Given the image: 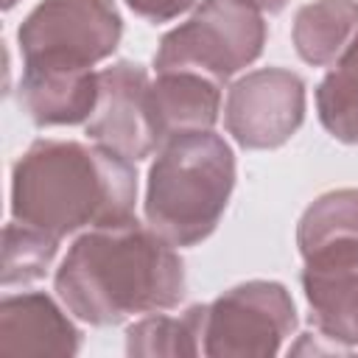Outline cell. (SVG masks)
<instances>
[{
  "instance_id": "6da1fadb",
  "label": "cell",
  "mask_w": 358,
  "mask_h": 358,
  "mask_svg": "<svg viewBox=\"0 0 358 358\" xmlns=\"http://www.w3.org/2000/svg\"><path fill=\"white\" fill-rule=\"evenodd\" d=\"M53 288L76 319L109 327L176 308L185 296V263L162 235L131 215L81 232L56 268Z\"/></svg>"
},
{
  "instance_id": "7a4b0ae2",
  "label": "cell",
  "mask_w": 358,
  "mask_h": 358,
  "mask_svg": "<svg viewBox=\"0 0 358 358\" xmlns=\"http://www.w3.org/2000/svg\"><path fill=\"white\" fill-rule=\"evenodd\" d=\"M134 162L103 145L34 140L11 168V215L53 238L134 215Z\"/></svg>"
},
{
  "instance_id": "3957f363",
  "label": "cell",
  "mask_w": 358,
  "mask_h": 358,
  "mask_svg": "<svg viewBox=\"0 0 358 358\" xmlns=\"http://www.w3.org/2000/svg\"><path fill=\"white\" fill-rule=\"evenodd\" d=\"M235 187V154L215 131L168 140L148 168L145 221L171 246H196L218 227Z\"/></svg>"
},
{
  "instance_id": "277c9868",
  "label": "cell",
  "mask_w": 358,
  "mask_h": 358,
  "mask_svg": "<svg viewBox=\"0 0 358 358\" xmlns=\"http://www.w3.org/2000/svg\"><path fill=\"white\" fill-rule=\"evenodd\" d=\"M266 36V20L249 3L201 0L182 25L159 39L154 67L157 73H201L224 84L263 53Z\"/></svg>"
},
{
  "instance_id": "5b68a950",
  "label": "cell",
  "mask_w": 358,
  "mask_h": 358,
  "mask_svg": "<svg viewBox=\"0 0 358 358\" xmlns=\"http://www.w3.org/2000/svg\"><path fill=\"white\" fill-rule=\"evenodd\" d=\"M123 36L115 0H42L17 28L22 64L84 67L109 59Z\"/></svg>"
},
{
  "instance_id": "8992f818",
  "label": "cell",
  "mask_w": 358,
  "mask_h": 358,
  "mask_svg": "<svg viewBox=\"0 0 358 358\" xmlns=\"http://www.w3.org/2000/svg\"><path fill=\"white\" fill-rule=\"evenodd\" d=\"M296 327V308L282 282L249 280L207 305L204 355L268 358Z\"/></svg>"
},
{
  "instance_id": "52a82bcc",
  "label": "cell",
  "mask_w": 358,
  "mask_h": 358,
  "mask_svg": "<svg viewBox=\"0 0 358 358\" xmlns=\"http://www.w3.org/2000/svg\"><path fill=\"white\" fill-rule=\"evenodd\" d=\"M302 120L305 81L285 67L252 70L227 92L224 126L243 148H280L296 134Z\"/></svg>"
},
{
  "instance_id": "ba28073f",
  "label": "cell",
  "mask_w": 358,
  "mask_h": 358,
  "mask_svg": "<svg viewBox=\"0 0 358 358\" xmlns=\"http://www.w3.org/2000/svg\"><path fill=\"white\" fill-rule=\"evenodd\" d=\"M151 78L137 62H115L98 73V103L84 123L92 143L117 151L120 157L137 162L159 148L151 106H148Z\"/></svg>"
},
{
  "instance_id": "9c48e42d",
  "label": "cell",
  "mask_w": 358,
  "mask_h": 358,
  "mask_svg": "<svg viewBox=\"0 0 358 358\" xmlns=\"http://www.w3.org/2000/svg\"><path fill=\"white\" fill-rule=\"evenodd\" d=\"M302 291L310 308V322L344 350L358 347V246L319 252L305 257Z\"/></svg>"
},
{
  "instance_id": "30bf717a",
  "label": "cell",
  "mask_w": 358,
  "mask_h": 358,
  "mask_svg": "<svg viewBox=\"0 0 358 358\" xmlns=\"http://www.w3.org/2000/svg\"><path fill=\"white\" fill-rule=\"evenodd\" d=\"M81 330L45 291L8 294L0 302V355H76Z\"/></svg>"
},
{
  "instance_id": "8fae6325",
  "label": "cell",
  "mask_w": 358,
  "mask_h": 358,
  "mask_svg": "<svg viewBox=\"0 0 358 358\" xmlns=\"http://www.w3.org/2000/svg\"><path fill=\"white\" fill-rule=\"evenodd\" d=\"M17 98L36 126L87 123L98 103V73L84 67L22 64Z\"/></svg>"
},
{
  "instance_id": "7c38bea8",
  "label": "cell",
  "mask_w": 358,
  "mask_h": 358,
  "mask_svg": "<svg viewBox=\"0 0 358 358\" xmlns=\"http://www.w3.org/2000/svg\"><path fill=\"white\" fill-rule=\"evenodd\" d=\"M148 106L162 148L173 137L213 131L221 112V84L187 70L157 73L148 87Z\"/></svg>"
},
{
  "instance_id": "4fadbf2b",
  "label": "cell",
  "mask_w": 358,
  "mask_h": 358,
  "mask_svg": "<svg viewBox=\"0 0 358 358\" xmlns=\"http://www.w3.org/2000/svg\"><path fill=\"white\" fill-rule=\"evenodd\" d=\"M294 48L313 67L336 64L358 36L355 0H313L294 17Z\"/></svg>"
},
{
  "instance_id": "5bb4252c",
  "label": "cell",
  "mask_w": 358,
  "mask_h": 358,
  "mask_svg": "<svg viewBox=\"0 0 358 358\" xmlns=\"http://www.w3.org/2000/svg\"><path fill=\"white\" fill-rule=\"evenodd\" d=\"M207 305H190L179 316L151 313L126 330V352L137 358H193L204 352Z\"/></svg>"
},
{
  "instance_id": "9a60e30c",
  "label": "cell",
  "mask_w": 358,
  "mask_h": 358,
  "mask_svg": "<svg viewBox=\"0 0 358 358\" xmlns=\"http://www.w3.org/2000/svg\"><path fill=\"white\" fill-rule=\"evenodd\" d=\"M296 246L302 260L327 249L358 246V190H330L319 196L296 224Z\"/></svg>"
},
{
  "instance_id": "2e32d148",
  "label": "cell",
  "mask_w": 358,
  "mask_h": 358,
  "mask_svg": "<svg viewBox=\"0 0 358 358\" xmlns=\"http://www.w3.org/2000/svg\"><path fill=\"white\" fill-rule=\"evenodd\" d=\"M59 252V238L22 224L11 221L3 232V285H22L34 282L48 274L53 257Z\"/></svg>"
},
{
  "instance_id": "e0dca14e",
  "label": "cell",
  "mask_w": 358,
  "mask_h": 358,
  "mask_svg": "<svg viewBox=\"0 0 358 358\" xmlns=\"http://www.w3.org/2000/svg\"><path fill=\"white\" fill-rule=\"evenodd\" d=\"M322 126L341 143H358V81L344 70H330L316 87Z\"/></svg>"
},
{
  "instance_id": "ac0fdd59",
  "label": "cell",
  "mask_w": 358,
  "mask_h": 358,
  "mask_svg": "<svg viewBox=\"0 0 358 358\" xmlns=\"http://www.w3.org/2000/svg\"><path fill=\"white\" fill-rule=\"evenodd\" d=\"M193 3L196 0H126V6L148 22H168L182 11H187Z\"/></svg>"
},
{
  "instance_id": "d6986e66",
  "label": "cell",
  "mask_w": 358,
  "mask_h": 358,
  "mask_svg": "<svg viewBox=\"0 0 358 358\" xmlns=\"http://www.w3.org/2000/svg\"><path fill=\"white\" fill-rule=\"evenodd\" d=\"M336 67H338V70H344L347 76H352V78L358 81V36H355V39H352V45L347 48V53L336 62Z\"/></svg>"
},
{
  "instance_id": "ffe728a7",
  "label": "cell",
  "mask_w": 358,
  "mask_h": 358,
  "mask_svg": "<svg viewBox=\"0 0 358 358\" xmlns=\"http://www.w3.org/2000/svg\"><path fill=\"white\" fill-rule=\"evenodd\" d=\"M241 3H249L252 8L266 11V14H280V11L285 8V3H288V0H241Z\"/></svg>"
},
{
  "instance_id": "44dd1931",
  "label": "cell",
  "mask_w": 358,
  "mask_h": 358,
  "mask_svg": "<svg viewBox=\"0 0 358 358\" xmlns=\"http://www.w3.org/2000/svg\"><path fill=\"white\" fill-rule=\"evenodd\" d=\"M14 3H17V0H3V8H6V11H8V8H11V6H14Z\"/></svg>"
}]
</instances>
